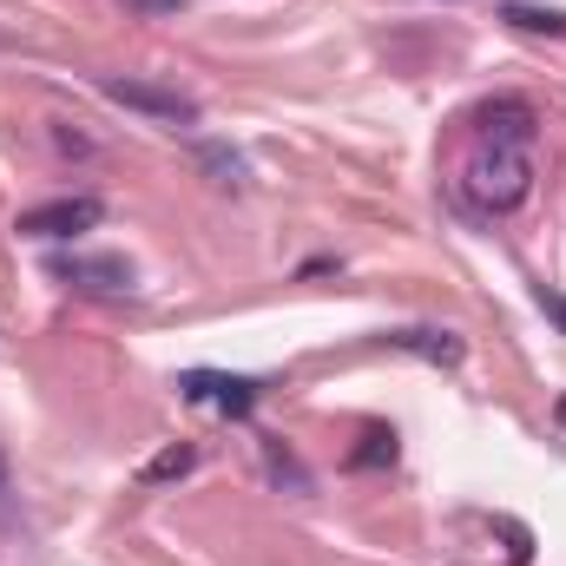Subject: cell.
I'll use <instances>...</instances> for the list:
<instances>
[{
    "label": "cell",
    "mask_w": 566,
    "mask_h": 566,
    "mask_svg": "<svg viewBox=\"0 0 566 566\" xmlns=\"http://www.w3.org/2000/svg\"><path fill=\"white\" fill-rule=\"evenodd\" d=\"M185 396H191V402H218V409L244 416V409L258 402V382H244V376H185Z\"/></svg>",
    "instance_id": "obj_5"
},
{
    "label": "cell",
    "mask_w": 566,
    "mask_h": 566,
    "mask_svg": "<svg viewBox=\"0 0 566 566\" xmlns=\"http://www.w3.org/2000/svg\"><path fill=\"white\" fill-rule=\"evenodd\" d=\"M191 468V448H165L151 468H145V481H171V474H185Z\"/></svg>",
    "instance_id": "obj_9"
},
{
    "label": "cell",
    "mask_w": 566,
    "mask_h": 566,
    "mask_svg": "<svg viewBox=\"0 0 566 566\" xmlns=\"http://www.w3.org/2000/svg\"><path fill=\"white\" fill-rule=\"evenodd\" d=\"M474 126H481V145H521L527 151V139H534V106L527 99H488L481 113H474Z\"/></svg>",
    "instance_id": "obj_4"
},
{
    "label": "cell",
    "mask_w": 566,
    "mask_h": 566,
    "mask_svg": "<svg viewBox=\"0 0 566 566\" xmlns=\"http://www.w3.org/2000/svg\"><path fill=\"white\" fill-rule=\"evenodd\" d=\"M389 343L422 356V363H461V336H448V329H396Z\"/></svg>",
    "instance_id": "obj_7"
},
{
    "label": "cell",
    "mask_w": 566,
    "mask_h": 566,
    "mask_svg": "<svg viewBox=\"0 0 566 566\" xmlns=\"http://www.w3.org/2000/svg\"><path fill=\"white\" fill-rule=\"evenodd\" d=\"M461 185H468V198H474L481 211H514V205H527V191H534V165H527L521 145H481V151L468 158Z\"/></svg>",
    "instance_id": "obj_1"
},
{
    "label": "cell",
    "mask_w": 566,
    "mask_h": 566,
    "mask_svg": "<svg viewBox=\"0 0 566 566\" xmlns=\"http://www.w3.org/2000/svg\"><path fill=\"white\" fill-rule=\"evenodd\" d=\"M60 277L86 283V290H133V271L119 258H73V264H60Z\"/></svg>",
    "instance_id": "obj_6"
},
{
    "label": "cell",
    "mask_w": 566,
    "mask_h": 566,
    "mask_svg": "<svg viewBox=\"0 0 566 566\" xmlns=\"http://www.w3.org/2000/svg\"><path fill=\"white\" fill-rule=\"evenodd\" d=\"M541 303H547V316H554V323L566 329V296H541Z\"/></svg>",
    "instance_id": "obj_10"
},
{
    "label": "cell",
    "mask_w": 566,
    "mask_h": 566,
    "mask_svg": "<svg viewBox=\"0 0 566 566\" xmlns=\"http://www.w3.org/2000/svg\"><path fill=\"white\" fill-rule=\"evenodd\" d=\"M99 218H106L99 198H53V205L20 211V231H27V238H80V231H93Z\"/></svg>",
    "instance_id": "obj_3"
},
{
    "label": "cell",
    "mask_w": 566,
    "mask_h": 566,
    "mask_svg": "<svg viewBox=\"0 0 566 566\" xmlns=\"http://www.w3.org/2000/svg\"><path fill=\"white\" fill-rule=\"evenodd\" d=\"M106 99H113V106H133V113L158 119V126H191V119H198V106H191L185 93L151 86V80H106Z\"/></svg>",
    "instance_id": "obj_2"
},
{
    "label": "cell",
    "mask_w": 566,
    "mask_h": 566,
    "mask_svg": "<svg viewBox=\"0 0 566 566\" xmlns=\"http://www.w3.org/2000/svg\"><path fill=\"white\" fill-rule=\"evenodd\" d=\"M501 20H507V27H521V33H554V40H566V13H560V7H521V0H514Z\"/></svg>",
    "instance_id": "obj_8"
}]
</instances>
